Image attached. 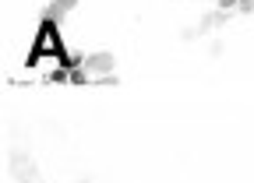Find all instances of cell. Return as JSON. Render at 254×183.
Here are the masks:
<instances>
[{"label": "cell", "mask_w": 254, "mask_h": 183, "mask_svg": "<svg viewBox=\"0 0 254 183\" xmlns=\"http://www.w3.org/2000/svg\"><path fill=\"white\" fill-rule=\"evenodd\" d=\"M85 67H88V74H110L117 67V56L113 53H92L85 60Z\"/></svg>", "instance_id": "6da1fadb"}, {"label": "cell", "mask_w": 254, "mask_h": 183, "mask_svg": "<svg viewBox=\"0 0 254 183\" xmlns=\"http://www.w3.org/2000/svg\"><path fill=\"white\" fill-rule=\"evenodd\" d=\"M74 4H78V0H57V7H60V11H71Z\"/></svg>", "instance_id": "7a4b0ae2"}, {"label": "cell", "mask_w": 254, "mask_h": 183, "mask_svg": "<svg viewBox=\"0 0 254 183\" xmlns=\"http://www.w3.org/2000/svg\"><path fill=\"white\" fill-rule=\"evenodd\" d=\"M219 7H226V11L230 7H240V0H219Z\"/></svg>", "instance_id": "3957f363"}, {"label": "cell", "mask_w": 254, "mask_h": 183, "mask_svg": "<svg viewBox=\"0 0 254 183\" xmlns=\"http://www.w3.org/2000/svg\"><path fill=\"white\" fill-rule=\"evenodd\" d=\"M240 11H254V0H240Z\"/></svg>", "instance_id": "277c9868"}]
</instances>
